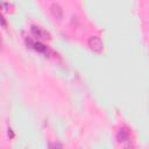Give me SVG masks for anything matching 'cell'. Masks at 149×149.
<instances>
[{
  "label": "cell",
  "mask_w": 149,
  "mask_h": 149,
  "mask_svg": "<svg viewBox=\"0 0 149 149\" xmlns=\"http://www.w3.org/2000/svg\"><path fill=\"white\" fill-rule=\"evenodd\" d=\"M88 47L91 48V50H93L95 52H100L104 48V44L98 36H92L88 40Z\"/></svg>",
  "instance_id": "1"
},
{
  "label": "cell",
  "mask_w": 149,
  "mask_h": 149,
  "mask_svg": "<svg viewBox=\"0 0 149 149\" xmlns=\"http://www.w3.org/2000/svg\"><path fill=\"white\" fill-rule=\"evenodd\" d=\"M34 49H35V50H37V51H40V52H44V54H47V52H48L47 47H44V45H43L42 43H40V42L34 43Z\"/></svg>",
  "instance_id": "5"
},
{
  "label": "cell",
  "mask_w": 149,
  "mask_h": 149,
  "mask_svg": "<svg viewBox=\"0 0 149 149\" xmlns=\"http://www.w3.org/2000/svg\"><path fill=\"white\" fill-rule=\"evenodd\" d=\"M31 31H33L34 35L37 36V37H42V36H48V37H49V34H47L45 31L41 30L38 27H35V26H31ZM49 38H50V37H49Z\"/></svg>",
  "instance_id": "4"
},
{
  "label": "cell",
  "mask_w": 149,
  "mask_h": 149,
  "mask_svg": "<svg viewBox=\"0 0 149 149\" xmlns=\"http://www.w3.org/2000/svg\"><path fill=\"white\" fill-rule=\"evenodd\" d=\"M50 147H55V148H62L63 146H62V144H59V143H54V144L51 143V144H50Z\"/></svg>",
  "instance_id": "6"
},
{
  "label": "cell",
  "mask_w": 149,
  "mask_h": 149,
  "mask_svg": "<svg viewBox=\"0 0 149 149\" xmlns=\"http://www.w3.org/2000/svg\"><path fill=\"white\" fill-rule=\"evenodd\" d=\"M8 134H9V136H10V137H13V136H14V134L12 133V129H10V128H9V132H8Z\"/></svg>",
  "instance_id": "7"
},
{
  "label": "cell",
  "mask_w": 149,
  "mask_h": 149,
  "mask_svg": "<svg viewBox=\"0 0 149 149\" xmlns=\"http://www.w3.org/2000/svg\"><path fill=\"white\" fill-rule=\"evenodd\" d=\"M1 21H2V26H3V27H6V21H5V19H3V17H2V20H1Z\"/></svg>",
  "instance_id": "8"
},
{
  "label": "cell",
  "mask_w": 149,
  "mask_h": 149,
  "mask_svg": "<svg viewBox=\"0 0 149 149\" xmlns=\"http://www.w3.org/2000/svg\"><path fill=\"white\" fill-rule=\"evenodd\" d=\"M116 140L118 142H126L128 141V133L126 129H120L116 134Z\"/></svg>",
  "instance_id": "3"
},
{
  "label": "cell",
  "mask_w": 149,
  "mask_h": 149,
  "mask_svg": "<svg viewBox=\"0 0 149 149\" xmlns=\"http://www.w3.org/2000/svg\"><path fill=\"white\" fill-rule=\"evenodd\" d=\"M50 10H51L52 15H54L56 19H58V20H61V19H62V16H63V10H62V8H61L58 5H56V3L51 5Z\"/></svg>",
  "instance_id": "2"
}]
</instances>
